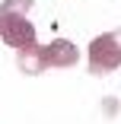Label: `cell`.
<instances>
[{
	"mask_svg": "<svg viewBox=\"0 0 121 124\" xmlns=\"http://www.w3.org/2000/svg\"><path fill=\"white\" fill-rule=\"evenodd\" d=\"M118 67H121V29L92 38V45H89V70L96 77H102V73H112Z\"/></svg>",
	"mask_w": 121,
	"mask_h": 124,
	"instance_id": "obj_2",
	"label": "cell"
},
{
	"mask_svg": "<svg viewBox=\"0 0 121 124\" xmlns=\"http://www.w3.org/2000/svg\"><path fill=\"white\" fill-rule=\"evenodd\" d=\"M80 61V51H77V45L73 41H67V38H54L51 45H32L22 51L19 57V67L22 70H29V73H41L45 67H73Z\"/></svg>",
	"mask_w": 121,
	"mask_h": 124,
	"instance_id": "obj_1",
	"label": "cell"
},
{
	"mask_svg": "<svg viewBox=\"0 0 121 124\" xmlns=\"http://www.w3.org/2000/svg\"><path fill=\"white\" fill-rule=\"evenodd\" d=\"M0 35H3L7 45L19 48V51L35 45V26L19 13H0Z\"/></svg>",
	"mask_w": 121,
	"mask_h": 124,
	"instance_id": "obj_3",
	"label": "cell"
},
{
	"mask_svg": "<svg viewBox=\"0 0 121 124\" xmlns=\"http://www.w3.org/2000/svg\"><path fill=\"white\" fill-rule=\"evenodd\" d=\"M29 7H32V0H3L0 13H26Z\"/></svg>",
	"mask_w": 121,
	"mask_h": 124,
	"instance_id": "obj_4",
	"label": "cell"
}]
</instances>
